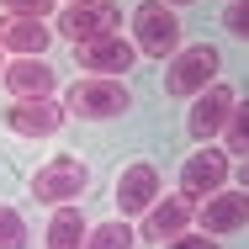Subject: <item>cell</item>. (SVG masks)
I'll use <instances>...</instances> for the list:
<instances>
[{"instance_id": "1", "label": "cell", "mask_w": 249, "mask_h": 249, "mask_svg": "<svg viewBox=\"0 0 249 249\" xmlns=\"http://www.w3.org/2000/svg\"><path fill=\"white\" fill-rule=\"evenodd\" d=\"M223 74V53L212 43H196V48H180L164 58V96L175 101H196L212 80Z\"/></svg>"}, {"instance_id": "2", "label": "cell", "mask_w": 249, "mask_h": 249, "mask_svg": "<svg viewBox=\"0 0 249 249\" xmlns=\"http://www.w3.org/2000/svg\"><path fill=\"white\" fill-rule=\"evenodd\" d=\"M133 48L138 58H170L180 48V16L164 0H138L133 5Z\"/></svg>"}, {"instance_id": "3", "label": "cell", "mask_w": 249, "mask_h": 249, "mask_svg": "<svg viewBox=\"0 0 249 249\" xmlns=\"http://www.w3.org/2000/svg\"><path fill=\"white\" fill-rule=\"evenodd\" d=\"M127 106H133L127 80H101V74L74 80V85H69V101H64V111H69V117H85V122H111V117H122Z\"/></svg>"}, {"instance_id": "4", "label": "cell", "mask_w": 249, "mask_h": 249, "mask_svg": "<svg viewBox=\"0 0 249 249\" xmlns=\"http://www.w3.org/2000/svg\"><path fill=\"white\" fill-rule=\"evenodd\" d=\"M85 186H90V170L74 159V154H58V159H48L32 180H27V191H32V201H43V207H64V201L85 196Z\"/></svg>"}, {"instance_id": "5", "label": "cell", "mask_w": 249, "mask_h": 249, "mask_svg": "<svg viewBox=\"0 0 249 249\" xmlns=\"http://www.w3.org/2000/svg\"><path fill=\"white\" fill-rule=\"evenodd\" d=\"M228 175H233V159H228L223 149H212V143H201V149L180 164V191H175V196H186L191 207H196V201H207L212 191H223Z\"/></svg>"}, {"instance_id": "6", "label": "cell", "mask_w": 249, "mask_h": 249, "mask_svg": "<svg viewBox=\"0 0 249 249\" xmlns=\"http://www.w3.org/2000/svg\"><path fill=\"white\" fill-rule=\"evenodd\" d=\"M117 32H122V11L111 0L64 5L58 11V37H69V43H96V37H117Z\"/></svg>"}, {"instance_id": "7", "label": "cell", "mask_w": 249, "mask_h": 249, "mask_svg": "<svg viewBox=\"0 0 249 249\" xmlns=\"http://www.w3.org/2000/svg\"><path fill=\"white\" fill-rule=\"evenodd\" d=\"M74 64L101 80H127L138 64V48H133V37L117 32V37H96V43H74Z\"/></svg>"}, {"instance_id": "8", "label": "cell", "mask_w": 249, "mask_h": 249, "mask_svg": "<svg viewBox=\"0 0 249 249\" xmlns=\"http://www.w3.org/2000/svg\"><path fill=\"white\" fill-rule=\"evenodd\" d=\"M159 191H164L159 164H154V159H133V164H122V175H117V212H122V217L149 212L154 201H159Z\"/></svg>"}, {"instance_id": "9", "label": "cell", "mask_w": 249, "mask_h": 249, "mask_svg": "<svg viewBox=\"0 0 249 249\" xmlns=\"http://www.w3.org/2000/svg\"><path fill=\"white\" fill-rule=\"evenodd\" d=\"M0 85L11 90V101H48L58 74L48 58H5L0 64Z\"/></svg>"}, {"instance_id": "10", "label": "cell", "mask_w": 249, "mask_h": 249, "mask_svg": "<svg viewBox=\"0 0 249 249\" xmlns=\"http://www.w3.org/2000/svg\"><path fill=\"white\" fill-rule=\"evenodd\" d=\"M233 85L228 80H212L196 101H191V117H186V127H191V138L196 143H212V133H223V122L233 117Z\"/></svg>"}, {"instance_id": "11", "label": "cell", "mask_w": 249, "mask_h": 249, "mask_svg": "<svg viewBox=\"0 0 249 249\" xmlns=\"http://www.w3.org/2000/svg\"><path fill=\"white\" fill-rule=\"evenodd\" d=\"M249 223V191H212L196 207V228L207 239H223V233H239Z\"/></svg>"}, {"instance_id": "12", "label": "cell", "mask_w": 249, "mask_h": 249, "mask_svg": "<svg viewBox=\"0 0 249 249\" xmlns=\"http://www.w3.org/2000/svg\"><path fill=\"white\" fill-rule=\"evenodd\" d=\"M16 138H53L58 127H64V106L58 101H11L5 106V117H0Z\"/></svg>"}, {"instance_id": "13", "label": "cell", "mask_w": 249, "mask_h": 249, "mask_svg": "<svg viewBox=\"0 0 249 249\" xmlns=\"http://www.w3.org/2000/svg\"><path fill=\"white\" fill-rule=\"evenodd\" d=\"M191 217H196V207H191L186 196L154 201L149 212H143V239H154V244H170V239H180V233L191 228Z\"/></svg>"}, {"instance_id": "14", "label": "cell", "mask_w": 249, "mask_h": 249, "mask_svg": "<svg viewBox=\"0 0 249 249\" xmlns=\"http://www.w3.org/2000/svg\"><path fill=\"white\" fill-rule=\"evenodd\" d=\"M48 43H53L48 21H32V16H5L0 21V48L16 53V58H43Z\"/></svg>"}, {"instance_id": "15", "label": "cell", "mask_w": 249, "mask_h": 249, "mask_svg": "<svg viewBox=\"0 0 249 249\" xmlns=\"http://www.w3.org/2000/svg\"><path fill=\"white\" fill-rule=\"evenodd\" d=\"M43 244H48V249H85V212L64 201V207L48 217V233H43Z\"/></svg>"}, {"instance_id": "16", "label": "cell", "mask_w": 249, "mask_h": 249, "mask_svg": "<svg viewBox=\"0 0 249 249\" xmlns=\"http://www.w3.org/2000/svg\"><path fill=\"white\" fill-rule=\"evenodd\" d=\"M133 244H138V233L127 217H106L96 228H85V249H133Z\"/></svg>"}, {"instance_id": "17", "label": "cell", "mask_w": 249, "mask_h": 249, "mask_svg": "<svg viewBox=\"0 0 249 249\" xmlns=\"http://www.w3.org/2000/svg\"><path fill=\"white\" fill-rule=\"evenodd\" d=\"M223 154H228V159H233V154L249 159V96L233 101V117L223 122Z\"/></svg>"}, {"instance_id": "18", "label": "cell", "mask_w": 249, "mask_h": 249, "mask_svg": "<svg viewBox=\"0 0 249 249\" xmlns=\"http://www.w3.org/2000/svg\"><path fill=\"white\" fill-rule=\"evenodd\" d=\"M32 244V228H27V217L11 207V201H0V249H27Z\"/></svg>"}, {"instance_id": "19", "label": "cell", "mask_w": 249, "mask_h": 249, "mask_svg": "<svg viewBox=\"0 0 249 249\" xmlns=\"http://www.w3.org/2000/svg\"><path fill=\"white\" fill-rule=\"evenodd\" d=\"M223 27H228L239 43H249V0H228V5H223Z\"/></svg>"}, {"instance_id": "20", "label": "cell", "mask_w": 249, "mask_h": 249, "mask_svg": "<svg viewBox=\"0 0 249 249\" xmlns=\"http://www.w3.org/2000/svg\"><path fill=\"white\" fill-rule=\"evenodd\" d=\"M0 11H5V16H32V21H48L53 0H0Z\"/></svg>"}, {"instance_id": "21", "label": "cell", "mask_w": 249, "mask_h": 249, "mask_svg": "<svg viewBox=\"0 0 249 249\" xmlns=\"http://www.w3.org/2000/svg\"><path fill=\"white\" fill-rule=\"evenodd\" d=\"M170 249H217V239H207V233H180V239H170Z\"/></svg>"}, {"instance_id": "22", "label": "cell", "mask_w": 249, "mask_h": 249, "mask_svg": "<svg viewBox=\"0 0 249 249\" xmlns=\"http://www.w3.org/2000/svg\"><path fill=\"white\" fill-rule=\"evenodd\" d=\"M233 175H239V186L249 191V159H244V164H233Z\"/></svg>"}, {"instance_id": "23", "label": "cell", "mask_w": 249, "mask_h": 249, "mask_svg": "<svg viewBox=\"0 0 249 249\" xmlns=\"http://www.w3.org/2000/svg\"><path fill=\"white\" fill-rule=\"evenodd\" d=\"M164 5H191V0H164Z\"/></svg>"}, {"instance_id": "24", "label": "cell", "mask_w": 249, "mask_h": 249, "mask_svg": "<svg viewBox=\"0 0 249 249\" xmlns=\"http://www.w3.org/2000/svg\"><path fill=\"white\" fill-rule=\"evenodd\" d=\"M69 5H90V0H69Z\"/></svg>"}, {"instance_id": "25", "label": "cell", "mask_w": 249, "mask_h": 249, "mask_svg": "<svg viewBox=\"0 0 249 249\" xmlns=\"http://www.w3.org/2000/svg\"><path fill=\"white\" fill-rule=\"evenodd\" d=\"M0 53H5V48H0Z\"/></svg>"}]
</instances>
